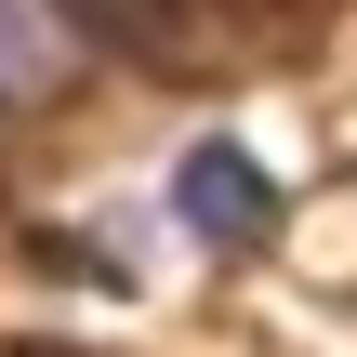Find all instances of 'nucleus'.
Segmentation results:
<instances>
[{"label": "nucleus", "instance_id": "nucleus-1", "mask_svg": "<svg viewBox=\"0 0 357 357\" xmlns=\"http://www.w3.org/2000/svg\"><path fill=\"white\" fill-rule=\"evenodd\" d=\"M66 79H79L66 0H0V106H53Z\"/></svg>", "mask_w": 357, "mask_h": 357}, {"label": "nucleus", "instance_id": "nucleus-2", "mask_svg": "<svg viewBox=\"0 0 357 357\" xmlns=\"http://www.w3.org/2000/svg\"><path fill=\"white\" fill-rule=\"evenodd\" d=\"M172 199H185V225H199V238H265V172H252L238 146H185Z\"/></svg>", "mask_w": 357, "mask_h": 357}, {"label": "nucleus", "instance_id": "nucleus-3", "mask_svg": "<svg viewBox=\"0 0 357 357\" xmlns=\"http://www.w3.org/2000/svg\"><path fill=\"white\" fill-rule=\"evenodd\" d=\"M66 26L106 40V53H132V66H172L199 40V0H66Z\"/></svg>", "mask_w": 357, "mask_h": 357}]
</instances>
